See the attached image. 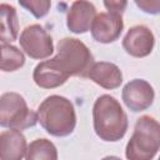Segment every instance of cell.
Wrapping results in <instances>:
<instances>
[{"instance_id": "obj_20", "label": "cell", "mask_w": 160, "mask_h": 160, "mask_svg": "<svg viewBox=\"0 0 160 160\" xmlns=\"http://www.w3.org/2000/svg\"><path fill=\"white\" fill-rule=\"evenodd\" d=\"M101 160H121V159L118 158V156H105V158L101 159Z\"/></svg>"}, {"instance_id": "obj_6", "label": "cell", "mask_w": 160, "mask_h": 160, "mask_svg": "<svg viewBox=\"0 0 160 160\" xmlns=\"http://www.w3.org/2000/svg\"><path fill=\"white\" fill-rule=\"evenodd\" d=\"M19 42L24 52L32 59H45L54 51L51 36L39 24L26 26L20 35Z\"/></svg>"}, {"instance_id": "obj_2", "label": "cell", "mask_w": 160, "mask_h": 160, "mask_svg": "<svg viewBox=\"0 0 160 160\" xmlns=\"http://www.w3.org/2000/svg\"><path fill=\"white\" fill-rule=\"evenodd\" d=\"M40 125L52 136L70 135L76 126L75 109L71 101L60 95L48 96L38 109Z\"/></svg>"}, {"instance_id": "obj_16", "label": "cell", "mask_w": 160, "mask_h": 160, "mask_svg": "<svg viewBox=\"0 0 160 160\" xmlns=\"http://www.w3.org/2000/svg\"><path fill=\"white\" fill-rule=\"evenodd\" d=\"M25 62L24 54L10 44H1V62L0 69L2 71H15L20 69Z\"/></svg>"}, {"instance_id": "obj_5", "label": "cell", "mask_w": 160, "mask_h": 160, "mask_svg": "<svg viewBox=\"0 0 160 160\" xmlns=\"http://www.w3.org/2000/svg\"><path fill=\"white\" fill-rule=\"evenodd\" d=\"M39 121L38 112L28 108L18 92H5L0 98V124L2 128L24 130Z\"/></svg>"}, {"instance_id": "obj_18", "label": "cell", "mask_w": 160, "mask_h": 160, "mask_svg": "<svg viewBox=\"0 0 160 160\" xmlns=\"http://www.w3.org/2000/svg\"><path fill=\"white\" fill-rule=\"evenodd\" d=\"M135 4L144 12H148V14L160 12V0H136Z\"/></svg>"}, {"instance_id": "obj_13", "label": "cell", "mask_w": 160, "mask_h": 160, "mask_svg": "<svg viewBox=\"0 0 160 160\" xmlns=\"http://www.w3.org/2000/svg\"><path fill=\"white\" fill-rule=\"evenodd\" d=\"M32 79L35 84L44 89H54L62 85L68 79L60 74L50 62V60H44L38 64L34 69Z\"/></svg>"}, {"instance_id": "obj_4", "label": "cell", "mask_w": 160, "mask_h": 160, "mask_svg": "<svg viewBox=\"0 0 160 160\" xmlns=\"http://www.w3.org/2000/svg\"><path fill=\"white\" fill-rule=\"evenodd\" d=\"M160 149V124L149 115L136 120L134 132L126 144L128 160H152Z\"/></svg>"}, {"instance_id": "obj_17", "label": "cell", "mask_w": 160, "mask_h": 160, "mask_svg": "<svg viewBox=\"0 0 160 160\" xmlns=\"http://www.w3.org/2000/svg\"><path fill=\"white\" fill-rule=\"evenodd\" d=\"M19 4L22 8L28 9L35 18L45 16L51 6V2L48 0H29V1H20Z\"/></svg>"}, {"instance_id": "obj_1", "label": "cell", "mask_w": 160, "mask_h": 160, "mask_svg": "<svg viewBox=\"0 0 160 160\" xmlns=\"http://www.w3.org/2000/svg\"><path fill=\"white\" fill-rule=\"evenodd\" d=\"M94 130L104 141H118L128 130V116L120 102L110 96L101 95L92 106Z\"/></svg>"}, {"instance_id": "obj_3", "label": "cell", "mask_w": 160, "mask_h": 160, "mask_svg": "<svg viewBox=\"0 0 160 160\" xmlns=\"http://www.w3.org/2000/svg\"><path fill=\"white\" fill-rule=\"evenodd\" d=\"M54 68L66 79L70 76L88 78L94 58L88 46L74 38H64L58 42V52L49 59Z\"/></svg>"}, {"instance_id": "obj_7", "label": "cell", "mask_w": 160, "mask_h": 160, "mask_svg": "<svg viewBox=\"0 0 160 160\" xmlns=\"http://www.w3.org/2000/svg\"><path fill=\"white\" fill-rule=\"evenodd\" d=\"M121 98L126 108L136 112L150 108L154 101L155 92L152 86L146 80L134 79L124 86Z\"/></svg>"}, {"instance_id": "obj_12", "label": "cell", "mask_w": 160, "mask_h": 160, "mask_svg": "<svg viewBox=\"0 0 160 160\" xmlns=\"http://www.w3.org/2000/svg\"><path fill=\"white\" fill-rule=\"evenodd\" d=\"M88 78L108 90L116 89L122 82V74L120 69L115 64L106 61L94 62L88 74Z\"/></svg>"}, {"instance_id": "obj_19", "label": "cell", "mask_w": 160, "mask_h": 160, "mask_svg": "<svg viewBox=\"0 0 160 160\" xmlns=\"http://www.w3.org/2000/svg\"><path fill=\"white\" fill-rule=\"evenodd\" d=\"M104 5H105V8L108 9L109 12L122 15V12H124L128 2L126 1H105Z\"/></svg>"}, {"instance_id": "obj_15", "label": "cell", "mask_w": 160, "mask_h": 160, "mask_svg": "<svg viewBox=\"0 0 160 160\" xmlns=\"http://www.w3.org/2000/svg\"><path fill=\"white\" fill-rule=\"evenodd\" d=\"M26 160H58V150L48 139H36L28 146Z\"/></svg>"}, {"instance_id": "obj_14", "label": "cell", "mask_w": 160, "mask_h": 160, "mask_svg": "<svg viewBox=\"0 0 160 160\" xmlns=\"http://www.w3.org/2000/svg\"><path fill=\"white\" fill-rule=\"evenodd\" d=\"M0 21H1V29H0L1 44H10L11 41L16 40L19 22H18L15 8L6 2H2L0 5Z\"/></svg>"}, {"instance_id": "obj_8", "label": "cell", "mask_w": 160, "mask_h": 160, "mask_svg": "<svg viewBox=\"0 0 160 160\" xmlns=\"http://www.w3.org/2000/svg\"><path fill=\"white\" fill-rule=\"evenodd\" d=\"M122 28L124 22L121 15L108 11L100 12L95 16L90 31L94 40H96L98 42L109 44L118 40L122 31Z\"/></svg>"}, {"instance_id": "obj_9", "label": "cell", "mask_w": 160, "mask_h": 160, "mask_svg": "<svg viewBox=\"0 0 160 160\" xmlns=\"http://www.w3.org/2000/svg\"><path fill=\"white\" fill-rule=\"evenodd\" d=\"M155 39L151 30L144 25H135L124 36L122 48L125 51L135 58L148 56L154 48Z\"/></svg>"}, {"instance_id": "obj_10", "label": "cell", "mask_w": 160, "mask_h": 160, "mask_svg": "<svg viewBox=\"0 0 160 160\" xmlns=\"http://www.w3.org/2000/svg\"><path fill=\"white\" fill-rule=\"evenodd\" d=\"M96 16L95 6L89 1H75L68 12L66 25L71 32L84 34L90 28Z\"/></svg>"}, {"instance_id": "obj_21", "label": "cell", "mask_w": 160, "mask_h": 160, "mask_svg": "<svg viewBox=\"0 0 160 160\" xmlns=\"http://www.w3.org/2000/svg\"><path fill=\"white\" fill-rule=\"evenodd\" d=\"M158 160H160V158H159V159H158Z\"/></svg>"}, {"instance_id": "obj_11", "label": "cell", "mask_w": 160, "mask_h": 160, "mask_svg": "<svg viewBox=\"0 0 160 160\" xmlns=\"http://www.w3.org/2000/svg\"><path fill=\"white\" fill-rule=\"evenodd\" d=\"M28 152L25 136L20 130H5L0 135V159L21 160Z\"/></svg>"}]
</instances>
